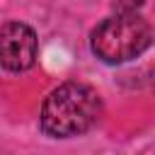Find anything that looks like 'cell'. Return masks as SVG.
I'll list each match as a JSON object with an SVG mask.
<instances>
[{"label":"cell","mask_w":155,"mask_h":155,"mask_svg":"<svg viewBox=\"0 0 155 155\" xmlns=\"http://www.w3.org/2000/svg\"><path fill=\"white\" fill-rule=\"evenodd\" d=\"M102 114L99 94L82 82H63L41 104L39 124L51 138H75L87 133Z\"/></svg>","instance_id":"cell-1"},{"label":"cell","mask_w":155,"mask_h":155,"mask_svg":"<svg viewBox=\"0 0 155 155\" xmlns=\"http://www.w3.org/2000/svg\"><path fill=\"white\" fill-rule=\"evenodd\" d=\"M150 39L153 31L148 19H143L138 12H116L92 29L90 46L99 61L116 65L140 56L150 46Z\"/></svg>","instance_id":"cell-2"},{"label":"cell","mask_w":155,"mask_h":155,"mask_svg":"<svg viewBox=\"0 0 155 155\" xmlns=\"http://www.w3.org/2000/svg\"><path fill=\"white\" fill-rule=\"evenodd\" d=\"M39 41L29 24L7 22L0 27V65L10 73H24L36 63Z\"/></svg>","instance_id":"cell-3"},{"label":"cell","mask_w":155,"mask_h":155,"mask_svg":"<svg viewBox=\"0 0 155 155\" xmlns=\"http://www.w3.org/2000/svg\"><path fill=\"white\" fill-rule=\"evenodd\" d=\"M145 0H111V5H114L116 12H138V7Z\"/></svg>","instance_id":"cell-4"}]
</instances>
